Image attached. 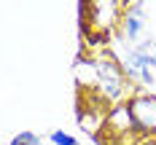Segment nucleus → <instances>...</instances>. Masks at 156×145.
I'll return each instance as SVG.
<instances>
[{"label":"nucleus","instance_id":"5","mask_svg":"<svg viewBox=\"0 0 156 145\" xmlns=\"http://www.w3.org/2000/svg\"><path fill=\"white\" fill-rule=\"evenodd\" d=\"M11 145H38V137H35L32 132H19V137H16Z\"/></svg>","mask_w":156,"mask_h":145},{"label":"nucleus","instance_id":"1","mask_svg":"<svg viewBox=\"0 0 156 145\" xmlns=\"http://www.w3.org/2000/svg\"><path fill=\"white\" fill-rule=\"evenodd\" d=\"M129 116H132V129L156 134V97H137L129 102Z\"/></svg>","mask_w":156,"mask_h":145},{"label":"nucleus","instance_id":"2","mask_svg":"<svg viewBox=\"0 0 156 145\" xmlns=\"http://www.w3.org/2000/svg\"><path fill=\"white\" fill-rule=\"evenodd\" d=\"M143 32V8L140 5H132L124 16V35L129 40H137Z\"/></svg>","mask_w":156,"mask_h":145},{"label":"nucleus","instance_id":"3","mask_svg":"<svg viewBox=\"0 0 156 145\" xmlns=\"http://www.w3.org/2000/svg\"><path fill=\"white\" fill-rule=\"evenodd\" d=\"M135 54H137L148 67H154V64H156V43H143V46H137Z\"/></svg>","mask_w":156,"mask_h":145},{"label":"nucleus","instance_id":"6","mask_svg":"<svg viewBox=\"0 0 156 145\" xmlns=\"http://www.w3.org/2000/svg\"><path fill=\"white\" fill-rule=\"evenodd\" d=\"M151 145H156V134H154V137H151Z\"/></svg>","mask_w":156,"mask_h":145},{"label":"nucleus","instance_id":"4","mask_svg":"<svg viewBox=\"0 0 156 145\" xmlns=\"http://www.w3.org/2000/svg\"><path fill=\"white\" fill-rule=\"evenodd\" d=\"M48 137H51V143H54V145H78L76 137H70V134H65V132H51Z\"/></svg>","mask_w":156,"mask_h":145}]
</instances>
